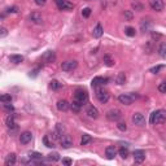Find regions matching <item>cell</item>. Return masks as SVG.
<instances>
[{
    "mask_svg": "<svg viewBox=\"0 0 166 166\" xmlns=\"http://www.w3.org/2000/svg\"><path fill=\"white\" fill-rule=\"evenodd\" d=\"M117 127H118V130H121V131H126L127 130V125L125 122H118Z\"/></svg>",
    "mask_w": 166,
    "mask_h": 166,
    "instance_id": "42",
    "label": "cell"
},
{
    "mask_svg": "<svg viewBox=\"0 0 166 166\" xmlns=\"http://www.w3.org/2000/svg\"><path fill=\"white\" fill-rule=\"evenodd\" d=\"M86 114H87L90 118L96 119V118L99 117V110H97V108L93 107V105H90V107L87 108V110H86Z\"/></svg>",
    "mask_w": 166,
    "mask_h": 166,
    "instance_id": "17",
    "label": "cell"
},
{
    "mask_svg": "<svg viewBox=\"0 0 166 166\" xmlns=\"http://www.w3.org/2000/svg\"><path fill=\"white\" fill-rule=\"evenodd\" d=\"M62 164L66 165V166H70L71 164H73V161H71L70 158H62Z\"/></svg>",
    "mask_w": 166,
    "mask_h": 166,
    "instance_id": "45",
    "label": "cell"
},
{
    "mask_svg": "<svg viewBox=\"0 0 166 166\" xmlns=\"http://www.w3.org/2000/svg\"><path fill=\"white\" fill-rule=\"evenodd\" d=\"M4 109L7 110V112H13L14 108H13V105H10V103H4Z\"/></svg>",
    "mask_w": 166,
    "mask_h": 166,
    "instance_id": "39",
    "label": "cell"
},
{
    "mask_svg": "<svg viewBox=\"0 0 166 166\" xmlns=\"http://www.w3.org/2000/svg\"><path fill=\"white\" fill-rule=\"evenodd\" d=\"M69 108H70V104L66 100H60L57 103V109L60 110V112H66Z\"/></svg>",
    "mask_w": 166,
    "mask_h": 166,
    "instance_id": "21",
    "label": "cell"
},
{
    "mask_svg": "<svg viewBox=\"0 0 166 166\" xmlns=\"http://www.w3.org/2000/svg\"><path fill=\"white\" fill-rule=\"evenodd\" d=\"M47 158L49 160V161H52V162H56V161H58V160H60V154H58V153H56V152L49 153Z\"/></svg>",
    "mask_w": 166,
    "mask_h": 166,
    "instance_id": "30",
    "label": "cell"
},
{
    "mask_svg": "<svg viewBox=\"0 0 166 166\" xmlns=\"http://www.w3.org/2000/svg\"><path fill=\"white\" fill-rule=\"evenodd\" d=\"M51 88L52 90H58V88H61V83H58L57 81H52L51 82Z\"/></svg>",
    "mask_w": 166,
    "mask_h": 166,
    "instance_id": "38",
    "label": "cell"
},
{
    "mask_svg": "<svg viewBox=\"0 0 166 166\" xmlns=\"http://www.w3.org/2000/svg\"><path fill=\"white\" fill-rule=\"evenodd\" d=\"M114 82L117 83V85H125V82H126V75H125V73H122V71H121V73H118L117 75L114 77Z\"/></svg>",
    "mask_w": 166,
    "mask_h": 166,
    "instance_id": "23",
    "label": "cell"
},
{
    "mask_svg": "<svg viewBox=\"0 0 166 166\" xmlns=\"http://www.w3.org/2000/svg\"><path fill=\"white\" fill-rule=\"evenodd\" d=\"M107 83V78H103V77H95L92 79V87L93 88H97L100 86H104Z\"/></svg>",
    "mask_w": 166,
    "mask_h": 166,
    "instance_id": "19",
    "label": "cell"
},
{
    "mask_svg": "<svg viewBox=\"0 0 166 166\" xmlns=\"http://www.w3.org/2000/svg\"><path fill=\"white\" fill-rule=\"evenodd\" d=\"M55 60H56V53H55L53 51H47V52H44V55L42 56V61L47 62V64L53 62Z\"/></svg>",
    "mask_w": 166,
    "mask_h": 166,
    "instance_id": "10",
    "label": "cell"
},
{
    "mask_svg": "<svg viewBox=\"0 0 166 166\" xmlns=\"http://www.w3.org/2000/svg\"><path fill=\"white\" fill-rule=\"evenodd\" d=\"M125 34L127 36H135V29H134V27H126Z\"/></svg>",
    "mask_w": 166,
    "mask_h": 166,
    "instance_id": "35",
    "label": "cell"
},
{
    "mask_svg": "<svg viewBox=\"0 0 166 166\" xmlns=\"http://www.w3.org/2000/svg\"><path fill=\"white\" fill-rule=\"evenodd\" d=\"M164 68H165L164 65H157V66H154V68H152V69H151V73H153V74H157L158 71H160V70H162Z\"/></svg>",
    "mask_w": 166,
    "mask_h": 166,
    "instance_id": "37",
    "label": "cell"
},
{
    "mask_svg": "<svg viewBox=\"0 0 166 166\" xmlns=\"http://www.w3.org/2000/svg\"><path fill=\"white\" fill-rule=\"evenodd\" d=\"M90 14H91V9L90 8H85L82 10V16L85 18H87V17H90Z\"/></svg>",
    "mask_w": 166,
    "mask_h": 166,
    "instance_id": "40",
    "label": "cell"
},
{
    "mask_svg": "<svg viewBox=\"0 0 166 166\" xmlns=\"http://www.w3.org/2000/svg\"><path fill=\"white\" fill-rule=\"evenodd\" d=\"M46 2H47V0H35V3L38 5H44V4H46Z\"/></svg>",
    "mask_w": 166,
    "mask_h": 166,
    "instance_id": "47",
    "label": "cell"
},
{
    "mask_svg": "<svg viewBox=\"0 0 166 166\" xmlns=\"http://www.w3.org/2000/svg\"><path fill=\"white\" fill-rule=\"evenodd\" d=\"M96 97H97V100L100 101L101 104H105V103H108L109 100V92L108 91H104V90H100V88H96Z\"/></svg>",
    "mask_w": 166,
    "mask_h": 166,
    "instance_id": "6",
    "label": "cell"
},
{
    "mask_svg": "<svg viewBox=\"0 0 166 166\" xmlns=\"http://www.w3.org/2000/svg\"><path fill=\"white\" fill-rule=\"evenodd\" d=\"M7 34H8V30L5 29V27H2V30H0V38L7 36Z\"/></svg>",
    "mask_w": 166,
    "mask_h": 166,
    "instance_id": "44",
    "label": "cell"
},
{
    "mask_svg": "<svg viewBox=\"0 0 166 166\" xmlns=\"http://www.w3.org/2000/svg\"><path fill=\"white\" fill-rule=\"evenodd\" d=\"M107 118L112 122H117L122 118V112L119 109H110L109 112H107Z\"/></svg>",
    "mask_w": 166,
    "mask_h": 166,
    "instance_id": "4",
    "label": "cell"
},
{
    "mask_svg": "<svg viewBox=\"0 0 166 166\" xmlns=\"http://www.w3.org/2000/svg\"><path fill=\"white\" fill-rule=\"evenodd\" d=\"M64 132H65V127L61 123H57L56 125V131L53 132V138L55 139H57V138H62L65 135Z\"/></svg>",
    "mask_w": 166,
    "mask_h": 166,
    "instance_id": "20",
    "label": "cell"
},
{
    "mask_svg": "<svg viewBox=\"0 0 166 166\" xmlns=\"http://www.w3.org/2000/svg\"><path fill=\"white\" fill-rule=\"evenodd\" d=\"M0 100H2V103H10L12 101V96H10L9 93H3V95L0 96Z\"/></svg>",
    "mask_w": 166,
    "mask_h": 166,
    "instance_id": "33",
    "label": "cell"
},
{
    "mask_svg": "<svg viewBox=\"0 0 166 166\" xmlns=\"http://www.w3.org/2000/svg\"><path fill=\"white\" fill-rule=\"evenodd\" d=\"M43 141H44V144H46V147H48V148H52V147H55V145H53V143H51V141L48 140V136H44Z\"/></svg>",
    "mask_w": 166,
    "mask_h": 166,
    "instance_id": "43",
    "label": "cell"
},
{
    "mask_svg": "<svg viewBox=\"0 0 166 166\" xmlns=\"http://www.w3.org/2000/svg\"><path fill=\"white\" fill-rule=\"evenodd\" d=\"M70 108H71V110H73V112H77V113H78L79 110H81V108H82V105L78 104L77 101H73V103L70 104Z\"/></svg>",
    "mask_w": 166,
    "mask_h": 166,
    "instance_id": "34",
    "label": "cell"
},
{
    "mask_svg": "<svg viewBox=\"0 0 166 166\" xmlns=\"http://www.w3.org/2000/svg\"><path fill=\"white\" fill-rule=\"evenodd\" d=\"M149 5H151V8L153 10H156V12H161L165 7L162 0H149Z\"/></svg>",
    "mask_w": 166,
    "mask_h": 166,
    "instance_id": "9",
    "label": "cell"
},
{
    "mask_svg": "<svg viewBox=\"0 0 166 166\" xmlns=\"http://www.w3.org/2000/svg\"><path fill=\"white\" fill-rule=\"evenodd\" d=\"M8 12L9 13H17L18 12V8L17 7H9L8 8Z\"/></svg>",
    "mask_w": 166,
    "mask_h": 166,
    "instance_id": "46",
    "label": "cell"
},
{
    "mask_svg": "<svg viewBox=\"0 0 166 166\" xmlns=\"http://www.w3.org/2000/svg\"><path fill=\"white\" fill-rule=\"evenodd\" d=\"M115 154H117V149H115L114 145L107 147V149H105V156H107L108 160H113L115 157Z\"/></svg>",
    "mask_w": 166,
    "mask_h": 166,
    "instance_id": "18",
    "label": "cell"
},
{
    "mask_svg": "<svg viewBox=\"0 0 166 166\" xmlns=\"http://www.w3.org/2000/svg\"><path fill=\"white\" fill-rule=\"evenodd\" d=\"M60 143H61V147L68 149L73 145V140H71V138L69 135H64L62 138H60Z\"/></svg>",
    "mask_w": 166,
    "mask_h": 166,
    "instance_id": "13",
    "label": "cell"
},
{
    "mask_svg": "<svg viewBox=\"0 0 166 166\" xmlns=\"http://www.w3.org/2000/svg\"><path fill=\"white\" fill-rule=\"evenodd\" d=\"M16 160H17V157H16L14 153H10L7 156V158H5V165L7 166H13L16 164Z\"/></svg>",
    "mask_w": 166,
    "mask_h": 166,
    "instance_id": "24",
    "label": "cell"
},
{
    "mask_svg": "<svg viewBox=\"0 0 166 166\" xmlns=\"http://www.w3.org/2000/svg\"><path fill=\"white\" fill-rule=\"evenodd\" d=\"M9 60L13 64H21L22 61H24V57H22L21 55H12V56L9 57Z\"/></svg>",
    "mask_w": 166,
    "mask_h": 166,
    "instance_id": "26",
    "label": "cell"
},
{
    "mask_svg": "<svg viewBox=\"0 0 166 166\" xmlns=\"http://www.w3.org/2000/svg\"><path fill=\"white\" fill-rule=\"evenodd\" d=\"M30 21L32 22V24H35V25H42L43 24V17H42V14L40 13H38V12H32L30 14Z\"/></svg>",
    "mask_w": 166,
    "mask_h": 166,
    "instance_id": "15",
    "label": "cell"
},
{
    "mask_svg": "<svg viewBox=\"0 0 166 166\" xmlns=\"http://www.w3.org/2000/svg\"><path fill=\"white\" fill-rule=\"evenodd\" d=\"M103 32H104L103 26H101L100 24H97L96 27H95V29H93V31H92V35L95 36V38H100V36L103 35Z\"/></svg>",
    "mask_w": 166,
    "mask_h": 166,
    "instance_id": "25",
    "label": "cell"
},
{
    "mask_svg": "<svg viewBox=\"0 0 166 166\" xmlns=\"http://www.w3.org/2000/svg\"><path fill=\"white\" fill-rule=\"evenodd\" d=\"M138 99L136 93H121L118 96V101L123 105H131Z\"/></svg>",
    "mask_w": 166,
    "mask_h": 166,
    "instance_id": "2",
    "label": "cell"
},
{
    "mask_svg": "<svg viewBox=\"0 0 166 166\" xmlns=\"http://www.w3.org/2000/svg\"><path fill=\"white\" fill-rule=\"evenodd\" d=\"M29 157H30V160H31L32 164H42L43 156H42L39 152H30V153H29Z\"/></svg>",
    "mask_w": 166,
    "mask_h": 166,
    "instance_id": "16",
    "label": "cell"
},
{
    "mask_svg": "<svg viewBox=\"0 0 166 166\" xmlns=\"http://www.w3.org/2000/svg\"><path fill=\"white\" fill-rule=\"evenodd\" d=\"M131 119H132V123L136 125V126H139V127L145 126V118L141 113H134Z\"/></svg>",
    "mask_w": 166,
    "mask_h": 166,
    "instance_id": "7",
    "label": "cell"
},
{
    "mask_svg": "<svg viewBox=\"0 0 166 166\" xmlns=\"http://www.w3.org/2000/svg\"><path fill=\"white\" fill-rule=\"evenodd\" d=\"M92 139H91V136L90 135H87V134H85L82 136V139H81V145H86V144H88Z\"/></svg>",
    "mask_w": 166,
    "mask_h": 166,
    "instance_id": "32",
    "label": "cell"
},
{
    "mask_svg": "<svg viewBox=\"0 0 166 166\" xmlns=\"http://www.w3.org/2000/svg\"><path fill=\"white\" fill-rule=\"evenodd\" d=\"M152 26H153V24H152V21L149 18H143L141 22H140V29H141V31H144V32L151 31Z\"/></svg>",
    "mask_w": 166,
    "mask_h": 166,
    "instance_id": "12",
    "label": "cell"
},
{
    "mask_svg": "<svg viewBox=\"0 0 166 166\" xmlns=\"http://www.w3.org/2000/svg\"><path fill=\"white\" fill-rule=\"evenodd\" d=\"M158 91L162 92V93H166V81L161 82V83L158 85Z\"/></svg>",
    "mask_w": 166,
    "mask_h": 166,
    "instance_id": "36",
    "label": "cell"
},
{
    "mask_svg": "<svg viewBox=\"0 0 166 166\" xmlns=\"http://www.w3.org/2000/svg\"><path fill=\"white\" fill-rule=\"evenodd\" d=\"M131 7L134 8L135 10H138V12H141V10L144 9V7H143V4H141V3H139L138 0H135V2H132V3H131Z\"/></svg>",
    "mask_w": 166,
    "mask_h": 166,
    "instance_id": "29",
    "label": "cell"
},
{
    "mask_svg": "<svg viewBox=\"0 0 166 166\" xmlns=\"http://www.w3.org/2000/svg\"><path fill=\"white\" fill-rule=\"evenodd\" d=\"M165 121H166V110H164V109L154 110L151 114V117H149V122L152 125H161Z\"/></svg>",
    "mask_w": 166,
    "mask_h": 166,
    "instance_id": "1",
    "label": "cell"
},
{
    "mask_svg": "<svg viewBox=\"0 0 166 166\" xmlns=\"http://www.w3.org/2000/svg\"><path fill=\"white\" fill-rule=\"evenodd\" d=\"M32 139V134L30 131H24V132H21V135H20V141L22 143V144H29V143L31 141Z\"/></svg>",
    "mask_w": 166,
    "mask_h": 166,
    "instance_id": "11",
    "label": "cell"
},
{
    "mask_svg": "<svg viewBox=\"0 0 166 166\" xmlns=\"http://www.w3.org/2000/svg\"><path fill=\"white\" fill-rule=\"evenodd\" d=\"M145 160V153L144 151H141V149H138V151L134 152V161L136 164H141L143 161Z\"/></svg>",
    "mask_w": 166,
    "mask_h": 166,
    "instance_id": "14",
    "label": "cell"
},
{
    "mask_svg": "<svg viewBox=\"0 0 166 166\" xmlns=\"http://www.w3.org/2000/svg\"><path fill=\"white\" fill-rule=\"evenodd\" d=\"M103 61H104V64L107 66H113L114 65V60L112 58L110 55H105V56L103 57Z\"/></svg>",
    "mask_w": 166,
    "mask_h": 166,
    "instance_id": "27",
    "label": "cell"
},
{
    "mask_svg": "<svg viewBox=\"0 0 166 166\" xmlns=\"http://www.w3.org/2000/svg\"><path fill=\"white\" fill-rule=\"evenodd\" d=\"M5 125H7L8 129H16V122H14V115L10 114L7 117V119H5Z\"/></svg>",
    "mask_w": 166,
    "mask_h": 166,
    "instance_id": "22",
    "label": "cell"
},
{
    "mask_svg": "<svg viewBox=\"0 0 166 166\" xmlns=\"http://www.w3.org/2000/svg\"><path fill=\"white\" fill-rule=\"evenodd\" d=\"M119 156L122 157V158H127V156H129V148H126V147H122V148H119Z\"/></svg>",
    "mask_w": 166,
    "mask_h": 166,
    "instance_id": "31",
    "label": "cell"
},
{
    "mask_svg": "<svg viewBox=\"0 0 166 166\" xmlns=\"http://www.w3.org/2000/svg\"><path fill=\"white\" fill-rule=\"evenodd\" d=\"M158 53L164 60H166V43H162L161 46L158 47Z\"/></svg>",
    "mask_w": 166,
    "mask_h": 166,
    "instance_id": "28",
    "label": "cell"
},
{
    "mask_svg": "<svg viewBox=\"0 0 166 166\" xmlns=\"http://www.w3.org/2000/svg\"><path fill=\"white\" fill-rule=\"evenodd\" d=\"M74 101H77L83 107V105L87 104V101H88V93L85 90H77L74 93Z\"/></svg>",
    "mask_w": 166,
    "mask_h": 166,
    "instance_id": "3",
    "label": "cell"
},
{
    "mask_svg": "<svg viewBox=\"0 0 166 166\" xmlns=\"http://www.w3.org/2000/svg\"><path fill=\"white\" fill-rule=\"evenodd\" d=\"M57 4V8L60 10H71L74 8V4L68 2V0H55Z\"/></svg>",
    "mask_w": 166,
    "mask_h": 166,
    "instance_id": "5",
    "label": "cell"
},
{
    "mask_svg": "<svg viewBox=\"0 0 166 166\" xmlns=\"http://www.w3.org/2000/svg\"><path fill=\"white\" fill-rule=\"evenodd\" d=\"M77 66H78V62L75 60H68V61H64L61 64V69L64 71H73Z\"/></svg>",
    "mask_w": 166,
    "mask_h": 166,
    "instance_id": "8",
    "label": "cell"
},
{
    "mask_svg": "<svg viewBox=\"0 0 166 166\" xmlns=\"http://www.w3.org/2000/svg\"><path fill=\"white\" fill-rule=\"evenodd\" d=\"M123 16H125V18H126L127 21H131V20H132V13L130 12V10H125Z\"/></svg>",
    "mask_w": 166,
    "mask_h": 166,
    "instance_id": "41",
    "label": "cell"
}]
</instances>
